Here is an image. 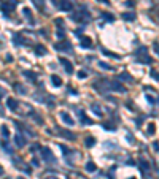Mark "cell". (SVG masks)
I'll list each match as a JSON object with an SVG mask.
<instances>
[{
  "label": "cell",
  "instance_id": "6da1fadb",
  "mask_svg": "<svg viewBox=\"0 0 159 179\" xmlns=\"http://www.w3.org/2000/svg\"><path fill=\"white\" fill-rule=\"evenodd\" d=\"M147 52H148V49L145 48V46L138 48V51L135 52V60H137V62H140V63H151V62H153V59H151Z\"/></svg>",
  "mask_w": 159,
  "mask_h": 179
},
{
  "label": "cell",
  "instance_id": "7a4b0ae2",
  "mask_svg": "<svg viewBox=\"0 0 159 179\" xmlns=\"http://www.w3.org/2000/svg\"><path fill=\"white\" fill-rule=\"evenodd\" d=\"M89 18H91V16H89V13H87L86 10H84V11L81 10V11L73 13V14L70 16V19H72V21H76V22H83V21L86 22V21H89Z\"/></svg>",
  "mask_w": 159,
  "mask_h": 179
},
{
  "label": "cell",
  "instance_id": "3957f363",
  "mask_svg": "<svg viewBox=\"0 0 159 179\" xmlns=\"http://www.w3.org/2000/svg\"><path fill=\"white\" fill-rule=\"evenodd\" d=\"M54 48H56V51H67V52H72L73 51L70 41H67V40H62L60 43H56V45H54Z\"/></svg>",
  "mask_w": 159,
  "mask_h": 179
},
{
  "label": "cell",
  "instance_id": "277c9868",
  "mask_svg": "<svg viewBox=\"0 0 159 179\" xmlns=\"http://www.w3.org/2000/svg\"><path fill=\"white\" fill-rule=\"evenodd\" d=\"M54 3V6H57L59 10H62V11H70V10L73 8V5L70 2H64V0H51Z\"/></svg>",
  "mask_w": 159,
  "mask_h": 179
},
{
  "label": "cell",
  "instance_id": "5b68a950",
  "mask_svg": "<svg viewBox=\"0 0 159 179\" xmlns=\"http://www.w3.org/2000/svg\"><path fill=\"white\" fill-rule=\"evenodd\" d=\"M42 157L45 162H49V163H54L56 162V157L53 155V152L49 151V147H42Z\"/></svg>",
  "mask_w": 159,
  "mask_h": 179
},
{
  "label": "cell",
  "instance_id": "8992f818",
  "mask_svg": "<svg viewBox=\"0 0 159 179\" xmlns=\"http://www.w3.org/2000/svg\"><path fill=\"white\" fill-rule=\"evenodd\" d=\"M16 5H18V0H6V2L2 5V8H3L5 13H10L16 8Z\"/></svg>",
  "mask_w": 159,
  "mask_h": 179
},
{
  "label": "cell",
  "instance_id": "52a82bcc",
  "mask_svg": "<svg viewBox=\"0 0 159 179\" xmlns=\"http://www.w3.org/2000/svg\"><path fill=\"white\" fill-rule=\"evenodd\" d=\"M59 62L64 65V68H65V72L69 73V75H72V73H73V63L70 62V60H67L65 57H60V59H59Z\"/></svg>",
  "mask_w": 159,
  "mask_h": 179
},
{
  "label": "cell",
  "instance_id": "ba28073f",
  "mask_svg": "<svg viewBox=\"0 0 159 179\" xmlns=\"http://www.w3.org/2000/svg\"><path fill=\"white\" fill-rule=\"evenodd\" d=\"M110 89L111 90H115V92H126V89H124V86L123 84H119V83H116V81H110Z\"/></svg>",
  "mask_w": 159,
  "mask_h": 179
},
{
  "label": "cell",
  "instance_id": "9c48e42d",
  "mask_svg": "<svg viewBox=\"0 0 159 179\" xmlns=\"http://www.w3.org/2000/svg\"><path fill=\"white\" fill-rule=\"evenodd\" d=\"M60 119H62L67 125H75V120H73L72 116H70L69 113H65V111H62V113H60Z\"/></svg>",
  "mask_w": 159,
  "mask_h": 179
},
{
  "label": "cell",
  "instance_id": "30bf717a",
  "mask_svg": "<svg viewBox=\"0 0 159 179\" xmlns=\"http://www.w3.org/2000/svg\"><path fill=\"white\" fill-rule=\"evenodd\" d=\"M15 143H16L18 147H24L26 146V138L21 135V131H18V135L15 136Z\"/></svg>",
  "mask_w": 159,
  "mask_h": 179
},
{
  "label": "cell",
  "instance_id": "8fae6325",
  "mask_svg": "<svg viewBox=\"0 0 159 179\" xmlns=\"http://www.w3.org/2000/svg\"><path fill=\"white\" fill-rule=\"evenodd\" d=\"M138 163H140L142 174H143V176H147V173L150 171V165H148V162H145V158H140V160H138Z\"/></svg>",
  "mask_w": 159,
  "mask_h": 179
},
{
  "label": "cell",
  "instance_id": "7c38bea8",
  "mask_svg": "<svg viewBox=\"0 0 159 179\" xmlns=\"http://www.w3.org/2000/svg\"><path fill=\"white\" fill-rule=\"evenodd\" d=\"M6 106H8L11 111H16V109H18V102L10 97V98H6Z\"/></svg>",
  "mask_w": 159,
  "mask_h": 179
},
{
  "label": "cell",
  "instance_id": "4fadbf2b",
  "mask_svg": "<svg viewBox=\"0 0 159 179\" xmlns=\"http://www.w3.org/2000/svg\"><path fill=\"white\" fill-rule=\"evenodd\" d=\"M121 18H123L124 21H134V19H135V13L126 11V13H123V14H121Z\"/></svg>",
  "mask_w": 159,
  "mask_h": 179
},
{
  "label": "cell",
  "instance_id": "5bb4252c",
  "mask_svg": "<svg viewBox=\"0 0 159 179\" xmlns=\"http://www.w3.org/2000/svg\"><path fill=\"white\" fill-rule=\"evenodd\" d=\"M78 116H80V119H81V122H83V124H92V120H91V119H87V117H86L84 111L78 109Z\"/></svg>",
  "mask_w": 159,
  "mask_h": 179
},
{
  "label": "cell",
  "instance_id": "9a60e30c",
  "mask_svg": "<svg viewBox=\"0 0 159 179\" xmlns=\"http://www.w3.org/2000/svg\"><path fill=\"white\" fill-rule=\"evenodd\" d=\"M22 13H24V16L29 19L30 24H33V22H35V21H33V18H32V13H30V8H27V6H26V8H22Z\"/></svg>",
  "mask_w": 159,
  "mask_h": 179
},
{
  "label": "cell",
  "instance_id": "2e32d148",
  "mask_svg": "<svg viewBox=\"0 0 159 179\" xmlns=\"http://www.w3.org/2000/svg\"><path fill=\"white\" fill-rule=\"evenodd\" d=\"M81 46H83V48H91V46H92V41H91V38H87V36H83V38H81Z\"/></svg>",
  "mask_w": 159,
  "mask_h": 179
},
{
  "label": "cell",
  "instance_id": "e0dca14e",
  "mask_svg": "<svg viewBox=\"0 0 159 179\" xmlns=\"http://www.w3.org/2000/svg\"><path fill=\"white\" fill-rule=\"evenodd\" d=\"M51 83H53L56 87H60V86H62V79H60L57 75H53V76H51Z\"/></svg>",
  "mask_w": 159,
  "mask_h": 179
},
{
  "label": "cell",
  "instance_id": "ac0fdd59",
  "mask_svg": "<svg viewBox=\"0 0 159 179\" xmlns=\"http://www.w3.org/2000/svg\"><path fill=\"white\" fill-rule=\"evenodd\" d=\"M91 109L94 111V114H97L99 117H102V108H100L97 103H96V105H92V106H91Z\"/></svg>",
  "mask_w": 159,
  "mask_h": 179
},
{
  "label": "cell",
  "instance_id": "d6986e66",
  "mask_svg": "<svg viewBox=\"0 0 159 179\" xmlns=\"http://www.w3.org/2000/svg\"><path fill=\"white\" fill-rule=\"evenodd\" d=\"M96 170H97V167H96V163H94V162H87V163H86V171L94 173Z\"/></svg>",
  "mask_w": 159,
  "mask_h": 179
},
{
  "label": "cell",
  "instance_id": "ffe728a7",
  "mask_svg": "<svg viewBox=\"0 0 159 179\" xmlns=\"http://www.w3.org/2000/svg\"><path fill=\"white\" fill-rule=\"evenodd\" d=\"M32 2H33V5H35L37 8L40 10V11L45 8V0H32Z\"/></svg>",
  "mask_w": 159,
  "mask_h": 179
},
{
  "label": "cell",
  "instance_id": "44dd1931",
  "mask_svg": "<svg viewBox=\"0 0 159 179\" xmlns=\"http://www.w3.org/2000/svg\"><path fill=\"white\" fill-rule=\"evenodd\" d=\"M22 75L27 76L30 81H37V73H33V72H27V70H26V72L22 73Z\"/></svg>",
  "mask_w": 159,
  "mask_h": 179
},
{
  "label": "cell",
  "instance_id": "7402d4cb",
  "mask_svg": "<svg viewBox=\"0 0 159 179\" xmlns=\"http://www.w3.org/2000/svg\"><path fill=\"white\" fill-rule=\"evenodd\" d=\"M35 51H37V54H38V56H43V54H46V48L43 45H38L35 48Z\"/></svg>",
  "mask_w": 159,
  "mask_h": 179
},
{
  "label": "cell",
  "instance_id": "603a6c76",
  "mask_svg": "<svg viewBox=\"0 0 159 179\" xmlns=\"http://www.w3.org/2000/svg\"><path fill=\"white\" fill-rule=\"evenodd\" d=\"M154 131H156V125H154L153 122H151V124H148V131H147V133L150 135V136H153V135H154Z\"/></svg>",
  "mask_w": 159,
  "mask_h": 179
},
{
  "label": "cell",
  "instance_id": "cb8c5ba5",
  "mask_svg": "<svg viewBox=\"0 0 159 179\" xmlns=\"http://www.w3.org/2000/svg\"><path fill=\"white\" fill-rule=\"evenodd\" d=\"M102 18L105 19V21H108V22H113L115 21V18L110 14V13H102Z\"/></svg>",
  "mask_w": 159,
  "mask_h": 179
},
{
  "label": "cell",
  "instance_id": "d4e9b609",
  "mask_svg": "<svg viewBox=\"0 0 159 179\" xmlns=\"http://www.w3.org/2000/svg\"><path fill=\"white\" fill-rule=\"evenodd\" d=\"M59 131H60V133H62L65 138H69V140H75V135L70 133V131H64V130H59Z\"/></svg>",
  "mask_w": 159,
  "mask_h": 179
},
{
  "label": "cell",
  "instance_id": "484cf974",
  "mask_svg": "<svg viewBox=\"0 0 159 179\" xmlns=\"http://www.w3.org/2000/svg\"><path fill=\"white\" fill-rule=\"evenodd\" d=\"M102 52L105 54V56H108V57H113V59H118V56H116V54H113L111 51H108V49H105V48H102Z\"/></svg>",
  "mask_w": 159,
  "mask_h": 179
},
{
  "label": "cell",
  "instance_id": "4316f807",
  "mask_svg": "<svg viewBox=\"0 0 159 179\" xmlns=\"http://www.w3.org/2000/svg\"><path fill=\"white\" fill-rule=\"evenodd\" d=\"M94 143H96V140H94L92 136H87V138H86V146H87V147H92Z\"/></svg>",
  "mask_w": 159,
  "mask_h": 179
},
{
  "label": "cell",
  "instance_id": "83f0119b",
  "mask_svg": "<svg viewBox=\"0 0 159 179\" xmlns=\"http://www.w3.org/2000/svg\"><path fill=\"white\" fill-rule=\"evenodd\" d=\"M99 67H100V68H103V70H113V67H110V65H108V63L102 62V60H100V62H99Z\"/></svg>",
  "mask_w": 159,
  "mask_h": 179
},
{
  "label": "cell",
  "instance_id": "f1b7e54d",
  "mask_svg": "<svg viewBox=\"0 0 159 179\" xmlns=\"http://www.w3.org/2000/svg\"><path fill=\"white\" fill-rule=\"evenodd\" d=\"M2 135L6 138V140H8V136H10V130H8V127H6V125H3V127H2Z\"/></svg>",
  "mask_w": 159,
  "mask_h": 179
},
{
  "label": "cell",
  "instance_id": "f546056e",
  "mask_svg": "<svg viewBox=\"0 0 159 179\" xmlns=\"http://www.w3.org/2000/svg\"><path fill=\"white\" fill-rule=\"evenodd\" d=\"M56 33H57V38H64V36H65V30H64L62 27H59Z\"/></svg>",
  "mask_w": 159,
  "mask_h": 179
},
{
  "label": "cell",
  "instance_id": "4dcf8cb0",
  "mask_svg": "<svg viewBox=\"0 0 159 179\" xmlns=\"http://www.w3.org/2000/svg\"><path fill=\"white\" fill-rule=\"evenodd\" d=\"M123 79V81H132V78H131L129 73H123V75L119 76V81Z\"/></svg>",
  "mask_w": 159,
  "mask_h": 179
},
{
  "label": "cell",
  "instance_id": "1f68e13d",
  "mask_svg": "<svg viewBox=\"0 0 159 179\" xmlns=\"http://www.w3.org/2000/svg\"><path fill=\"white\" fill-rule=\"evenodd\" d=\"M15 87H16V90H18V92H21V94H22V95H26V94H27V92H26V89L21 86V84H16Z\"/></svg>",
  "mask_w": 159,
  "mask_h": 179
},
{
  "label": "cell",
  "instance_id": "d6a6232c",
  "mask_svg": "<svg viewBox=\"0 0 159 179\" xmlns=\"http://www.w3.org/2000/svg\"><path fill=\"white\" fill-rule=\"evenodd\" d=\"M30 117H33V119H35V120H37V122H38V124H42V122H43V120H42V119H40V117H38V114H37V113H30Z\"/></svg>",
  "mask_w": 159,
  "mask_h": 179
},
{
  "label": "cell",
  "instance_id": "836d02e7",
  "mask_svg": "<svg viewBox=\"0 0 159 179\" xmlns=\"http://www.w3.org/2000/svg\"><path fill=\"white\" fill-rule=\"evenodd\" d=\"M147 100H148V102H150L151 105H154V103H156V98H154L153 95H150V94H147Z\"/></svg>",
  "mask_w": 159,
  "mask_h": 179
},
{
  "label": "cell",
  "instance_id": "e575fe53",
  "mask_svg": "<svg viewBox=\"0 0 159 179\" xmlns=\"http://www.w3.org/2000/svg\"><path fill=\"white\" fill-rule=\"evenodd\" d=\"M151 76H153V79H156V81H159V73L156 72V70H151V73H150Z\"/></svg>",
  "mask_w": 159,
  "mask_h": 179
},
{
  "label": "cell",
  "instance_id": "d590c367",
  "mask_svg": "<svg viewBox=\"0 0 159 179\" xmlns=\"http://www.w3.org/2000/svg\"><path fill=\"white\" fill-rule=\"evenodd\" d=\"M86 76H87L86 72H83V70H80V72H78V78H80V79H84Z\"/></svg>",
  "mask_w": 159,
  "mask_h": 179
},
{
  "label": "cell",
  "instance_id": "8d00e7d4",
  "mask_svg": "<svg viewBox=\"0 0 159 179\" xmlns=\"http://www.w3.org/2000/svg\"><path fill=\"white\" fill-rule=\"evenodd\" d=\"M59 147L64 151V152H65V155H67V154H70V149H69L67 146H64V144H59Z\"/></svg>",
  "mask_w": 159,
  "mask_h": 179
},
{
  "label": "cell",
  "instance_id": "74e56055",
  "mask_svg": "<svg viewBox=\"0 0 159 179\" xmlns=\"http://www.w3.org/2000/svg\"><path fill=\"white\" fill-rule=\"evenodd\" d=\"M126 6H135V0H126Z\"/></svg>",
  "mask_w": 159,
  "mask_h": 179
},
{
  "label": "cell",
  "instance_id": "f35d334b",
  "mask_svg": "<svg viewBox=\"0 0 159 179\" xmlns=\"http://www.w3.org/2000/svg\"><path fill=\"white\" fill-rule=\"evenodd\" d=\"M154 51L159 54V43H154Z\"/></svg>",
  "mask_w": 159,
  "mask_h": 179
},
{
  "label": "cell",
  "instance_id": "ab89813d",
  "mask_svg": "<svg viewBox=\"0 0 159 179\" xmlns=\"http://www.w3.org/2000/svg\"><path fill=\"white\" fill-rule=\"evenodd\" d=\"M3 95H5V90H3V89H2V87H0V98H2V97H3Z\"/></svg>",
  "mask_w": 159,
  "mask_h": 179
},
{
  "label": "cell",
  "instance_id": "60d3db41",
  "mask_svg": "<svg viewBox=\"0 0 159 179\" xmlns=\"http://www.w3.org/2000/svg\"><path fill=\"white\" fill-rule=\"evenodd\" d=\"M127 140H129V143H134V138L131 136V135H127Z\"/></svg>",
  "mask_w": 159,
  "mask_h": 179
},
{
  "label": "cell",
  "instance_id": "b9f144b4",
  "mask_svg": "<svg viewBox=\"0 0 159 179\" xmlns=\"http://www.w3.org/2000/svg\"><path fill=\"white\" fill-rule=\"evenodd\" d=\"M32 163L35 165V167H38V160H37V158H33V160H32Z\"/></svg>",
  "mask_w": 159,
  "mask_h": 179
},
{
  "label": "cell",
  "instance_id": "7bdbcfd3",
  "mask_svg": "<svg viewBox=\"0 0 159 179\" xmlns=\"http://www.w3.org/2000/svg\"><path fill=\"white\" fill-rule=\"evenodd\" d=\"M37 149H38V146H37V144H35V146H32V147H30V151H32V152H33V151H37Z\"/></svg>",
  "mask_w": 159,
  "mask_h": 179
},
{
  "label": "cell",
  "instance_id": "ee69618b",
  "mask_svg": "<svg viewBox=\"0 0 159 179\" xmlns=\"http://www.w3.org/2000/svg\"><path fill=\"white\" fill-rule=\"evenodd\" d=\"M3 173H5V171H3V167H2V165H0V176H2Z\"/></svg>",
  "mask_w": 159,
  "mask_h": 179
},
{
  "label": "cell",
  "instance_id": "f6af8a7d",
  "mask_svg": "<svg viewBox=\"0 0 159 179\" xmlns=\"http://www.w3.org/2000/svg\"><path fill=\"white\" fill-rule=\"evenodd\" d=\"M45 179H57V178H45Z\"/></svg>",
  "mask_w": 159,
  "mask_h": 179
},
{
  "label": "cell",
  "instance_id": "bcb514c9",
  "mask_svg": "<svg viewBox=\"0 0 159 179\" xmlns=\"http://www.w3.org/2000/svg\"><path fill=\"white\" fill-rule=\"evenodd\" d=\"M156 102H158V103H159V97H158V100H156Z\"/></svg>",
  "mask_w": 159,
  "mask_h": 179
},
{
  "label": "cell",
  "instance_id": "7dc6e473",
  "mask_svg": "<svg viewBox=\"0 0 159 179\" xmlns=\"http://www.w3.org/2000/svg\"><path fill=\"white\" fill-rule=\"evenodd\" d=\"M129 179H135V178H129Z\"/></svg>",
  "mask_w": 159,
  "mask_h": 179
},
{
  "label": "cell",
  "instance_id": "c3c4849f",
  "mask_svg": "<svg viewBox=\"0 0 159 179\" xmlns=\"http://www.w3.org/2000/svg\"><path fill=\"white\" fill-rule=\"evenodd\" d=\"M19 179H22V178H19Z\"/></svg>",
  "mask_w": 159,
  "mask_h": 179
}]
</instances>
